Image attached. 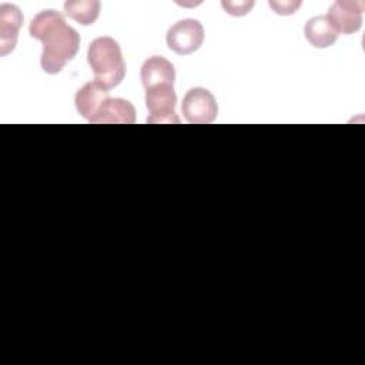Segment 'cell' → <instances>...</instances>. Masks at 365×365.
Masks as SVG:
<instances>
[{
    "label": "cell",
    "mask_w": 365,
    "mask_h": 365,
    "mask_svg": "<svg viewBox=\"0 0 365 365\" xmlns=\"http://www.w3.org/2000/svg\"><path fill=\"white\" fill-rule=\"evenodd\" d=\"M269 6L274 9V11L277 14H281V16H288V14H292L295 13V10L301 6V1H269Z\"/></svg>",
    "instance_id": "cell-14"
},
{
    "label": "cell",
    "mask_w": 365,
    "mask_h": 365,
    "mask_svg": "<svg viewBox=\"0 0 365 365\" xmlns=\"http://www.w3.org/2000/svg\"><path fill=\"white\" fill-rule=\"evenodd\" d=\"M29 33L43 43L40 64L48 74L60 73L76 57L80 47V34L56 10L37 13L30 21Z\"/></svg>",
    "instance_id": "cell-1"
},
{
    "label": "cell",
    "mask_w": 365,
    "mask_h": 365,
    "mask_svg": "<svg viewBox=\"0 0 365 365\" xmlns=\"http://www.w3.org/2000/svg\"><path fill=\"white\" fill-rule=\"evenodd\" d=\"M174 66L161 56H153L147 58L141 66V83L144 88L160 84H174Z\"/></svg>",
    "instance_id": "cell-9"
},
{
    "label": "cell",
    "mask_w": 365,
    "mask_h": 365,
    "mask_svg": "<svg viewBox=\"0 0 365 365\" xmlns=\"http://www.w3.org/2000/svg\"><path fill=\"white\" fill-rule=\"evenodd\" d=\"M108 98H110L108 90L94 80V81L86 83L77 91L74 103L81 117H84L90 123H96L97 117L100 115Z\"/></svg>",
    "instance_id": "cell-7"
},
{
    "label": "cell",
    "mask_w": 365,
    "mask_h": 365,
    "mask_svg": "<svg viewBox=\"0 0 365 365\" xmlns=\"http://www.w3.org/2000/svg\"><path fill=\"white\" fill-rule=\"evenodd\" d=\"M100 1L97 0H70L64 3L66 14L81 26L93 24L100 14Z\"/></svg>",
    "instance_id": "cell-12"
},
{
    "label": "cell",
    "mask_w": 365,
    "mask_h": 365,
    "mask_svg": "<svg viewBox=\"0 0 365 365\" xmlns=\"http://www.w3.org/2000/svg\"><path fill=\"white\" fill-rule=\"evenodd\" d=\"M364 7V1L338 0L329 7L327 17L338 34H352L362 26Z\"/></svg>",
    "instance_id": "cell-6"
},
{
    "label": "cell",
    "mask_w": 365,
    "mask_h": 365,
    "mask_svg": "<svg viewBox=\"0 0 365 365\" xmlns=\"http://www.w3.org/2000/svg\"><path fill=\"white\" fill-rule=\"evenodd\" d=\"M221 4L228 14L240 17L248 14V11L254 6V1H222Z\"/></svg>",
    "instance_id": "cell-13"
},
{
    "label": "cell",
    "mask_w": 365,
    "mask_h": 365,
    "mask_svg": "<svg viewBox=\"0 0 365 365\" xmlns=\"http://www.w3.org/2000/svg\"><path fill=\"white\" fill-rule=\"evenodd\" d=\"M135 121L134 106L124 98H108L96 123L103 124H133Z\"/></svg>",
    "instance_id": "cell-11"
},
{
    "label": "cell",
    "mask_w": 365,
    "mask_h": 365,
    "mask_svg": "<svg viewBox=\"0 0 365 365\" xmlns=\"http://www.w3.org/2000/svg\"><path fill=\"white\" fill-rule=\"evenodd\" d=\"M177 96L174 84H160L145 88V106L148 108L147 123L150 124H178L175 114Z\"/></svg>",
    "instance_id": "cell-3"
},
{
    "label": "cell",
    "mask_w": 365,
    "mask_h": 365,
    "mask_svg": "<svg viewBox=\"0 0 365 365\" xmlns=\"http://www.w3.org/2000/svg\"><path fill=\"white\" fill-rule=\"evenodd\" d=\"M305 38L317 48L332 46L338 38V31L334 29L327 16H315L305 23Z\"/></svg>",
    "instance_id": "cell-10"
},
{
    "label": "cell",
    "mask_w": 365,
    "mask_h": 365,
    "mask_svg": "<svg viewBox=\"0 0 365 365\" xmlns=\"http://www.w3.org/2000/svg\"><path fill=\"white\" fill-rule=\"evenodd\" d=\"M87 61L94 78L107 90L117 87L125 76V63L118 43L108 36L93 40L88 46Z\"/></svg>",
    "instance_id": "cell-2"
},
{
    "label": "cell",
    "mask_w": 365,
    "mask_h": 365,
    "mask_svg": "<svg viewBox=\"0 0 365 365\" xmlns=\"http://www.w3.org/2000/svg\"><path fill=\"white\" fill-rule=\"evenodd\" d=\"M167 46L175 54L187 56L200 48L204 41V29L195 19H182L167 31Z\"/></svg>",
    "instance_id": "cell-4"
},
{
    "label": "cell",
    "mask_w": 365,
    "mask_h": 365,
    "mask_svg": "<svg viewBox=\"0 0 365 365\" xmlns=\"http://www.w3.org/2000/svg\"><path fill=\"white\" fill-rule=\"evenodd\" d=\"M23 24V14L14 4L0 6V54L6 56L14 50L19 30Z\"/></svg>",
    "instance_id": "cell-8"
},
{
    "label": "cell",
    "mask_w": 365,
    "mask_h": 365,
    "mask_svg": "<svg viewBox=\"0 0 365 365\" xmlns=\"http://www.w3.org/2000/svg\"><path fill=\"white\" fill-rule=\"evenodd\" d=\"M181 111L191 124H208L215 120L218 107L215 97L207 88L194 87L184 96Z\"/></svg>",
    "instance_id": "cell-5"
}]
</instances>
